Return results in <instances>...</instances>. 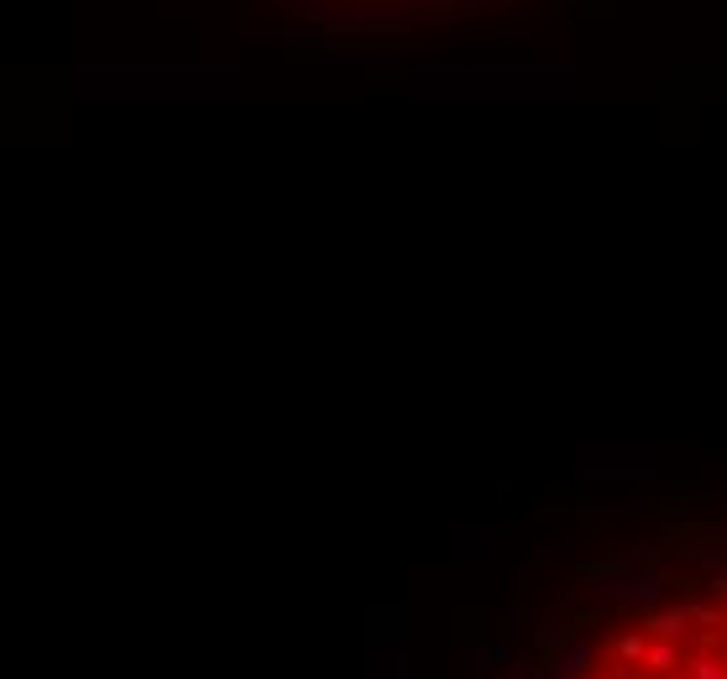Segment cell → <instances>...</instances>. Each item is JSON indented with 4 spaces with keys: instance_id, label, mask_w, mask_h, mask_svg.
Wrapping results in <instances>:
<instances>
[{
    "instance_id": "6da1fadb",
    "label": "cell",
    "mask_w": 727,
    "mask_h": 679,
    "mask_svg": "<svg viewBox=\"0 0 727 679\" xmlns=\"http://www.w3.org/2000/svg\"><path fill=\"white\" fill-rule=\"evenodd\" d=\"M644 632L649 638H686L691 632V617H686V601H654L644 606Z\"/></svg>"
},
{
    "instance_id": "5b68a950",
    "label": "cell",
    "mask_w": 727,
    "mask_h": 679,
    "mask_svg": "<svg viewBox=\"0 0 727 679\" xmlns=\"http://www.w3.org/2000/svg\"><path fill=\"white\" fill-rule=\"evenodd\" d=\"M644 643H649V632H618V638L607 643V653L618 664H639L644 659Z\"/></svg>"
},
{
    "instance_id": "277c9868",
    "label": "cell",
    "mask_w": 727,
    "mask_h": 679,
    "mask_svg": "<svg viewBox=\"0 0 727 679\" xmlns=\"http://www.w3.org/2000/svg\"><path fill=\"white\" fill-rule=\"evenodd\" d=\"M618 596L633 606H654V601H665V585H660V575H633L618 585Z\"/></svg>"
},
{
    "instance_id": "8992f818",
    "label": "cell",
    "mask_w": 727,
    "mask_h": 679,
    "mask_svg": "<svg viewBox=\"0 0 727 679\" xmlns=\"http://www.w3.org/2000/svg\"><path fill=\"white\" fill-rule=\"evenodd\" d=\"M691 679H727V664L717 659V653H696V659H686Z\"/></svg>"
},
{
    "instance_id": "3957f363",
    "label": "cell",
    "mask_w": 727,
    "mask_h": 679,
    "mask_svg": "<svg viewBox=\"0 0 727 679\" xmlns=\"http://www.w3.org/2000/svg\"><path fill=\"white\" fill-rule=\"evenodd\" d=\"M597 664V648L586 643V638H571L565 648H555V659H550V679H586V669Z\"/></svg>"
},
{
    "instance_id": "7a4b0ae2",
    "label": "cell",
    "mask_w": 727,
    "mask_h": 679,
    "mask_svg": "<svg viewBox=\"0 0 727 679\" xmlns=\"http://www.w3.org/2000/svg\"><path fill=\"white\" fill-rule=\"evenodd\" d=\"M639 669H649L654 679L680 674V669H686V648H680V638H649V643H644V659H639Z\"/></svg>"
}]
</instances>
